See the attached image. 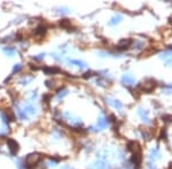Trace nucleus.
<instances>
[{
    "instance_id": "1",
    "label": "nucleus",
    "mask_w": 172,
    "mask_h": 169,
    "mask_svg": "<svg viewBox=\"0 0 172 169\" xmlns=\"http://www.w3.org/2000/svg\"><path fill=\"white\" fill-rule=\"evenodd\" d=\"M127 150L131 152L132 154V164H134V167H137V169L140 167V164L142 162V150L141 146L138 142L131 141L127 143Z\"/></svg>"
},
{
    "instance_id": "2",
    "label": "nucleus",
    "mask_w": 172,
    "mask_h": 169,
    "mask_svg": "<svg viewBox=\"0 0 172 169\" xmlns=\"http://www.w3.org/2000/svg\"><path fill=\"white\" fill-rule=\"evenodd\" d=\"M156 86H157V81L153 78H149V79H146L139 84L138 89L141 93H152L156 88Z\"/></svg>"
},
{
    "instance_id": "3",
    "label": "nucleus",
    "mask_w": 172,
    "mask_h": 169,
    "mask_svg": "<svg viewBox=\"0 0 172 169\" xmlns=\"http://www.w3.org/2000/svg\"><path fill=\"white\" fill-rule=\"evenodd\" d=\"M40 160H41V154H39V153L29 154L24 161V167L27 169H34L40 162Z\"/></svg>"
},
{
    "instance_id": "4",
    "label": "nucleus",
    "mask_w": 172,
    "mask_h": 169,
    "mask_svg": "<svg viewBox=\"0 0 172 169\" xmlns=\"http://www.w3.org/2000/svg\"><path fill=\"white\" fill-rule=\"evenodd\" d=\"M6 142H7V145H8V149H9L10 153H12V154H16L20 150L19 143L15 141V140H13V138H7Z\"/></svg>"
},
{
    "instance_id": "5",
    "label": "nucleus",
    "mask_w": 172,
    "mask_h": 169,
    "mask_svg": "<svg viewBox=\"0 0 172 169\" xmlns=\"http://www.w3.org/2000/svg\"><path fill=\"white\" fill-rule=\"evenodd\" d=\"M162 60L165 62V64L169 66H172V50L171 52H167V53H164L162 56Z\"/></svg>"
},
{
    "instance_id": "6",
    "label": "nucleus",
    "mask_w": 172,
    "mask_h": 169,
    "mask_svg": "<svg viewBox=\"0 0 172 169\" xmlns=\"http://www.w3.org/2000/svg\"><path fill=\"white\" fill-rule=\"evenodd\" d=\"M131 43H132V39H123V40H120L117 47H118V49H127L131 46Z\"/></svg>"
},
{
    "instance_id": "7",
    "label": "nucleus",
    "mask_w": 172,
    "mask_h": 169,
    "mask_svg": "<svg viewBox=\"0 0 172 169\" xmlns=\"http://www.w3.org/2000/svg\"><path fill=\"white\" fill-rule=\"evenodd\" d=\"M122 82L124 84H126V86H132V84L135 82V80H134V78L132 77V75L130 74H125L123 78H122Z\"/></svg>"
},
{
    "instance_id": "8",
    "label": "nucleus",
    "mask_w": 172,
    "mask_h": 169,
    "mask_svg": "<svg viewBox=\"0 0 172 169\" xmlns=\"http://www.w3.org/2000/svg\"><path fill=\"white\" fill-rule=\"evenodd\" d=\"M44 72H46L47 74H55V73H59L60 72V69L59 67H55V66H46L43 69Z\"/></svg>"
},
{
    "instance_id": "9",
    "label": "nucleus",
    "mask_w": 172,
    "mask_h": 169,
    "mask_svg": "<svg viewBox=\"0 0 172 169\" xmlns=\"http://www.w3.org/2000/svg\"><path fill=\"white\" fill-rule=\"evenodd\" d=\"M138 114L140 116V118L142 119V121H145V122L149 121V113L147 112V111H145V110H142V109H139Z\"/></svg>"
},
{
    "instance_id": "10",
    "label": "nucleus",
    "mask_w": 172,
    "mask_h": 169,
    "mask_svg": "<svg viewBox=\"0 0 172 169\" xmlns=\"http://www.w3.org/2000/svg\"><path fill=\"white\" fill-rule=\"evenodd\" d=\"M46 31H47V28H46L44 24H41V25H38V26H37V29L34 30L36 34H37V36H40V37H43L44 34L46 33Z\"/></svg>"
},
{
    "instance_id": "11",
    "label": "nucleus",
    "mask_w": 172,
    "mask_h": 169,
    "mask_svg": "<svg viewBox=\"0 0 172 169\" xmlns=\"http://www.w3.org/2000/svg\"><path fill=\"white\" fill-rule=\"evenodd\" d=\"M107 126H108V120L103 117L99 118V120H98V127H99L100 129H103V128H106Z\"/></svg>"
},
{
    "instance_id": "12",
    "label": "nucleus",
    "mask_w": 172,
    "mask_h": 169,
    "mask_svg": "<svg viewBox=\"0 0 172 169\" xmlns=\"http://www.w3.org/2000/svg\"><path fill=\"white\" fill-rule=\"evenodd\" d=\"M108 102L111 106H114L115 109H117V110H120V109L123 108V105L120 103V101H117V99H108Z\"/></svg>"
},
{
    "instance_id": "13",
    "label": "nucleus",
    "mask_w": 172,
    "mask_h": 169,
    "mask_svg": "<svg viewBox=\"0 0 172 169\" xmlns=\"http://www.w3.org/2000/svg\"><path fill=\"white\" fill-rule=\"evenodd\" d=\"M91 169H108V166L103 161H98L95 164H93Z\"/></svg>"
},
{
    "instance_id": "14",
    "label": "nucleus",
    "mask_w": 172,
    "mask_h": 169,
    "mask_svg": "<svg viewBox=\"0 0 172 169\" xmlns=\"http://www.w3.org/2000/svg\"><path fill=\"white\" fill-rule=\"evenodd\" d=\"M60 25H61L62 28H64V29H68V30H70V28L72 26L71 22H70L69 19H63L62 21L60 22Z\"/></svg>"
},
{
    "instance_id": "15",
    "label": "nucleus",
    "mask_w": 172,
    "mask_h": 169,
    "mask_svg": "<svg viewBox=\"0 0 172 169\" xmlns=\"http://www.w3.org/2000/svg\"><path fill=\"white\" fill-rule=\"evenodd\" d=\"M6 117L8 118L10 121H14V120H15V114H14V112L10 110V109L6 110Z\"/></svg>"
},
{
    "instance_id": "16",
    "label": "nucleus",
    "mask_w": 172,
    "mask_h": 169,
    "mask_svg": "<svg viewBox=\"0 0 172 169\" xmlns=\"http://www.w3.org/2000/svg\"><path fill=\"white\" fill-rule=\"evenodd\" d=\"M120 19H122V17H120V15H118V16H115V17H113V19H111V21H109V25H115V24L120 23Z\"/></svg>"
},
{
    "instance_id": "17",
    "label": "nucleus",
    "mask_w": 172,
    "mask_h": 169,
    "mask_svg": "<svg viewBox=\"0 0 172 169\" xmlns=\"http://www.w3.org/2000/svg\"><path fill=\"white\" fill-rule=\"evenodd\" d=\"M20 70H21V65H20V64L17 66H15V67H14V72H19Z\"/></svg>"
},
{
    "instance_id": "18",
    "label": "nucleus",
    "mask_w": 172,
    "mask_h": 169,
    "mask_svg": "<svg viewBox=\"0 0 172 169\" xmlns=\"http://www.w3.org/2000/svg\"><path fill=\"white\" fill-rule=\"evenodd\" d=\"M63 169H71V168H69V167H64Z\"/></svg>"
}]
</instances>
